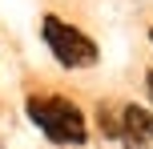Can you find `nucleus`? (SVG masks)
<instances>
[{"instance_id":"1","label":"nucleus","mask_w":153,"mask_h":149,"mask_svg":"<svg viewBox=\"0 0 153 149\" xmlns=\"http://www.w3.org/2000/svg\"><path fill=\"white\" fill-rule=\"evenodd\" d=\"M28 117H32V125L48 141H56V145H85V117L65 97H32L28 101Z\"/></svg>"},{"instance_id":"2","label":"nucleus","mask_w":153,"mask_h":149,"mask_svg":"<svg viewBox=\"0 0 153 149\" xmlns=\"http://www.w3.org/2000/svg\"><path fill=\"white\" fill-rule=\"evenodd\" d=\"M40 32H45L48 53H53L65 69H89V64L97 61V44H93L81 28H73V24L56 20V16H45V20H40Z\"/></svg>"},{"instance_id":"3","label":"nucleus","mask_w":153,"mask_h":149,"mask_svg":"<svg viewBox=\"0 0 153 149\" xmlns=\"http://www.w3.org/2000/svg\"><path fill=\"white\" fill-rule=\"evenodd\" d=\"M121 141L125 149H149L153 145V113L141 105H125L121 109Z\"/></svg>"},{"instance_id":"4","label":"nucleus","mask_w":153,"mask_h":149,"mask_svg":"<svg viewBox=\"0 0 153 149\" xmlns=\"http://www.w3.org/2000/svg\"><path fill=\"white\" fill-rule=\"evenodd\" d=\"M145 85H149V97H153V69H149V77H145Z\"/></svg>"},{"instance_id":"5","label":"nucleus","mask_w":153,"mask_h":149,"mask_svg":"<svg viewBox=\"0 0 153 149\" xmlns=\"http://www.w3.org/2000/svg\"><path fill=\"white\" fill-rule=\"evenodd\" d=\"M149 40H153V32H149Z\"/></svg>"}]
</instances>
